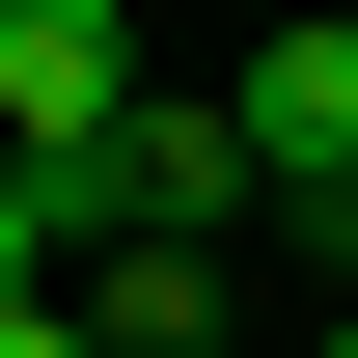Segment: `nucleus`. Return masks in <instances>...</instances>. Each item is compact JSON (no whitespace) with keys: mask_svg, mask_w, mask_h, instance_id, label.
I'll list each match as a JSON object with an SVG mask.
<instances>
[{"mask_svg":"<svg viewBox=\"0 0 358 358\" xmlns=\"http://www.w3.org/2000/svg\"><path fill=\"white\" fill-rule=\"evenodd\" d=\"M138 110V0H0V166H83Z\"/></svg>","mask_w":358,"mask_h":358,"instance_id":"1","label":"nucleus"},{"mask_svg":"<svg viewBox=\"0 0 358 358\" xmlns=\"http://www.w3.org/2000/svg\"><path fill=\"white\" fill-rule=\"evenodd\" d=\"M0 358H83V303H0Z\"/></svg>","mask_w":358,"mask_h":358,"instance_id":"4","label":"nucleus"},{"mask_svg":"<svg viewBox=\"0 0 358 358\" xmlns=\"http://www.w3.org/2000/svg\"><path fill=\"white\" fill-rule=\"evenodd\" d=\"M331 358H358V303H331Z\"/></svg>","mask_w":358,"mask_h":358,"instance_id":"5","label":"nucleus"},{"mask_svg":"<svg viewBox=\"0 0 358 358\" xmlns=\"http://www.w3.org/2000/svg\"><path fill=\"white\" fill-rule=\"evenodd\" d=\"M55 275H83V193H55V166H0V303H55Z\"/></svg>","mask_w":358,"mask_h":358,"instance_id":"3","label":"nucleus"},{"mask_svg":"<svg viewBox=\"0 0 358 358\" xmlns=\"http://www.w3.org/2000/svg\"><path fill=\"white\" fill-rule=\"evenodd\" d=\"M83 358H221V248H83Z\"/></svg>","mask_w":358,"mask_h":358,"instance_id":"2","label":"nucleus"}]
</instances>
